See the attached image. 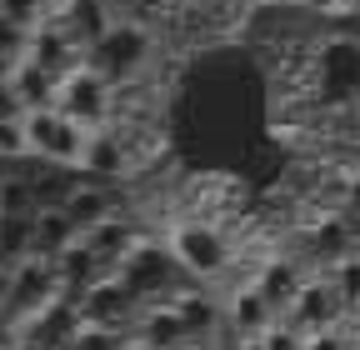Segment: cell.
Returning <instances> with one entry per match:
<instances>
[{
    "label": "cell",
    "instance_id": "obj_1",
    "mask_svg": "<svg viewBox=\"0 0 360 350\" xmlns=\"http://www.w3.org/2000/svg\"><path fill=\"white\" fill-rule=\"evenodd\" d=\"M115 276H120V285L141 305H170L180 290H186V285H180V276H186V271H180V260L165 245H150V240L135 245L115 266Z\"/></svg>",
    "mask_w": 360,
    "mask_h": 350
},
{
    "label": "cell",
    "instance_id": "obj_2",
    "mask_svg": "<svg viewBox=\"0 0 360 350\" xmlns=\"http://www.w3.org/2000/svg\"><path fill=\"white\" fill-rule=\"evenodd\" d=\"M146 60H150V30L141 20H115L110 35L85 56V65L96 70L105 85H130L146 70Z\"/></svg>",
    "mask_w": 360,
    "mask_h": 350
},
{
    "label": "cell",
    "instance_id": "obj_3",
    "mask_svg": "<svg viewBox=\"0 0 360 350\" xmlns=\"http://www.w3.org/2000/svg\"><path fill=\"white\" fill-rule=\"evenodd\" d=\"M85 141H90V130H80V125L65 120L60 110H35V115H25V145H30L40 160H51V165H80Z\"/></svg>",
    "mask_w": 360,
    "mask_h": 350
},
{
    "label": "cell",
    "instance_id": "obj_4",
    "mask_svg": "<svg viewBox=\"0 0 360 350\" xmlns=\"http://www.w3.org/2000/svg\"><path fill=\"white\" fill-rule=\"evenodd\" d=\"M110 91H115V85H105L90 65H80L75 75L60 80L56 110H60L65 120H75L80 130H105V120H110Z\"/></svg>",
    "mask_w": 360,
    "mask_h": 350
},
{
    "label": "cell",
    "instance_id": "obj_5",
    "mask_svg": "<svg viewBox=\"0 0 360 350\" xmlns=\"http://www.w3.org/2000/svg\"><path fill=\"white\" fill-rule=\"evenodd\" d=\"M65 290H60V276H56V260H20L15 276H11V290H6V311L20 320V316H40L45 305H56Z\"/></svg>",
    "mask_w": 360,
    "mask_h": 350
},
{
    "label": "cell",
    "instance_id": "obj_6",
    "mask_svg": "<svg viewBox=\"0 0 360 350\" xmlns=\"http://www.w3.org/2000/svg\"><path fill=\"white\" fill-rule=\"evenodd\" d=\"M75 305H80V320H85V325H105V330H130V325H135V316L146 311V305L120 285V276L96 280V285H90Z\"/></svg>",
    "mask_w": 360,
    "mask_h": 350
},
{
    "label": "cell",
    "instance_id": "obj_7",
    "mask_svg": "<svg viewBox=\"0 0 360 350\" xmlns=\"http://www.w3.org/2000/svg\"><path fill=\"white\" fill-rule=\"evenodd\" d=\"M170 255L180 260L186 276H200V280H215L225 266H231V245H225L220 231H210V226H180L175 240H170Z\"/></svg>",
    "mask_w": 360,
    "mask_h": 350
},
{
    "label": "cell",
    "instance_id": "obj_8",
    "mask_svg": "<svg viewBox=\"0 0 360 350\" xmlns=\"http://www.w3.org/2000/svg\"><path fill=\"white\" fill-rule=\"evenodd\" d=\"M340 316H345V300L335 295L330 276H321V280H305V290L290 300V311H285L281 320L295 325L300 335H321V330H335Z\"/></svg>",
    "mask_w": 360,
    "mask_h": 350
},
{
    "label": "cell",
    "instance_id": "obj_9",
    "mask_svg": "<svg viewBox=\"0 0 360 350\" xmlns=\"http://www.w3.org/2000/svg\"><path fill=\"white\" fill-rule=\"evenodd\" d=\"M65 35H70V46L75 51H96L101 40L110 35V25H115V6L110 0H56V15H51Z\"/></svg>",
    "mask_w": 360,
    "mask_h": 350
},
{
    "label": "cell",
    "instance_id": "obj_10",
    "mask_svg": "<svg viewBox=\"0 0 360 350\" xmlns=\"http://www.w3.org/2000/svg\"><path fill=\"white\" fill-rule=\"evenodd\" d=\"M130 340H141L150 350H186L191 330H186L175 305H146V311L135 316V325H130Z\"/></svg>",
    "mask_w": 360,
    "mask_h": 350
},
{
    "label": "cell",
    "instance_id": "obj_11",
    "mask_svg": "<svg viewBox=\"0 0 360 350\" xmlns=\"http://www.w3.org/2000/svg\"><path fill=\"white\" fill-rule=\"evenodd\" d=\"M125 165H130V145H125V136L120 130H90V141H85V155H80V170L90 175V181H115V175H125Z\"/></svg>",
    "mask_w": 360,
    "mask_h": 350
},
{
    "label": "cell",
    "instance_id": "obj_12",
    "mask_svg": "<svg viewBox=\"0 0 360 350\" xmlns=\"http://www.w3.org/2000/svg\"><path fill=\"white\" fill-rule=\"evenodd\" d=\"M225 320H231V330H236L240 340H260L281 316H276V305H270V300L255 290V280H250L245 290H236L231 300H225Z\"/></svg>",
    "mask_w": 360,
    "mask_h": 350
},
{
    "label": "cell",
    "instance_id": "obj_13",
    "mask_svg": "<svg viewBox=\"0 0 360 350\" xmlns=\"http://www.w3.org/2000/svg\"><path fill=\"white\" fill-rule=\"evenodd\" d=\"M25 60H35V65H45L56 80H65V75H75L80 65V51L70 46V35L56 25V20H45V25H35V35H30V56Z\"/></svg>",
    "mask_w": 360,
    "mask_h": 350
},
{
    "label": "cell",
    "instance_id": "obj_14",
    "mask_svg": "<svg viewBox=\"0 0 360 350\" xmlns=\"http://www.w3.org/2000/svg\"><path fill=\"white\" fill-rule=\"evenodd\" d=\"M305 271H300V260H265V271L255 276V290L276 305V316H285L290 311V300L305 290Z\"/></svg>",
    "mask_w": 360,
    "mask_h": 350
},
{
    "label": "cell",
    "instance_id": "obj_15",
    "mask_svg": "<svg viewBox=\"0 0 360 350\" xmlns=\"http://www.w3.org/2000/svg\"><path fill=\"white\" fill-rule=\"evenodd\" d=\"M65 215H70V226H75L80 235H90L96 226H105L110 215H115V200H110V190H105V186L80 181V186L70 190V200H65Z\"/></svg>",
    "mask_w": 360,
    "mask_h": 350
},
{
    "label": "cell",
    "instance_id": "obj_16",
    "mask_svg": "<svg viewBox=\"0 0 360 350\" xmlns=\"http://www.w3.org/2000/svg\"><path fill=\"white\" fill-rule=\"evenodd\" d=\"M11 85H15V96H20V105L30 115L35 110H56V101H60V80L45 65H35V60H20L15 75H11Z\"/></svg>",
    "mask_w": 360,
    "mask_h": 350
},
{
    "label": "cell",
    "instance_id": "obj_17",
    "mask_svg": "<svg viewBox=\"0 0 360 350\" xmlns=\"http://www.w3.org/2000/svg\"><path fill=\"white\" fill-rule=\"evenodd\" d=\"M85 235L70 226L65 210H40L35 215V260H60L70 245H80Z\"/></svg>",
    "mask_w": 360,
    "mask_h": 350
},
{
    "label": "cell",
    "instance_id": "obj_18",
    "mask_svg": "<svg viewBox=\"0 0 360 350\" xmlns=\"http://www.w3.org/2000/svg\"><path fill=\"white\" fill-rule=\"evenodd\" d=\"M35 255V215H0V260L20 266Z\"/></svg>",
    "mask_w": 360,
    "mask_h": 350
},
{
    "label": "cell",
    "instance_id": "obj_19",
    "mask_svg": "<svg viewBox=\"0 0 360 350\" xmlns=\"http://www.w3.org/2000/svg\"><path fill=\"white\" fill-rule=\"evenodd\" d=\"M0 215H40V205H35V186L25 181V175H15V181L0 186Z\"/></svg>",
    "mask_w": 360,
    "mask_h": 350
},
{
    "label": "cell",
    "instance_id": "obj_20",
    "mask_svg": "<svg viewBox=\"0 0 360 350\" xmlns=\"http://www.w3.org/2000/svg\"><path fill=\"white\" fill-rule=\"evenodd\" d=\"M330 285H335V295L345 300V311H360V255L330 266Z\"/></svg>",
    "mask_w": 360,
    "mask_h": 350
},
{
    "label": "cell",
    "instance_id": "obj_21",
    "mask_svg": "<svg viewBox=\"0 0 360 350\" xmlns=\"http://www.w3.org/2000/svg\"><path fill=\"white\" fill-rule=\"evenodd\" d=\"M65 350H130V340H125V330H105V325H80V330H75V340H70Z\"/></svg>",
    "mask_w": 360,
    "mask_h": 350
},
{
    "label": "cell",
    "instance_id": "obj_22",
    "mask_svg": "<svg viewBox=\"0 0 360 350\" xmlns=\"http://www.w3.org/2000/svg\"><path fill=\"white\" fill-rule=\"evenodd\" d=\"M30 35H35V30H25V25H15V20L0 15V56L20 65V60L30 56Z\"/></svg>",
    "mask_w": 360,
    "mask_h": 350
},
{
    "label": "cell",
    "instance_id": "obj_23",
    "mask_svg": "<svg viewBox=\"0 0 360 350\" xmlns=\"http://www.w3.org/2000/svg\"><path fill=\"white\" fill-rule=\"evenodd\" d=\"M45 6H51V0H0V15L35 30V25H45Z\"/></svg>",
    "mask_w": 360,
    "mask_h": 350
},
{
    "label": "cell",
    "instance_id": "obj_24",
    "mask_svg": "<svg viewBox=\"0 0 360 350\" xmlns=\"http://www.w3.org/2000/svg\"><path fill=\"white\" fill-rule=\"evenodd\" d=\"M260 340H265V350H305V340H310V335H300L295 325L276 320V325H270V330H265Z\"/></svg>",
    "mask_w": 360,
    "mask_h": 350
},
{
    "label": "cell",
    "instance_id": "obj_25",
    "mask_svg": "<svg viewBox=\"0 0 360 350\" xmlns=\"http://www.w3.org/2000/svg\"><path fill=\"white\" fill-rule=\"evenodd\" d=\"M30 110L20 105V96H15V85L6 80V85H0V125H20Z\"/></svg>",
    "mask_w": 360,
    "mask_h": 350
},
{
    "label": "cell",
    "instance_id": "obj_26",
    "mask_svg": "<svg viewBox=\"0 0 360 350\" xmlns=\"http://www.w3.org/2000/svg\"><path fill=\"white\" fill-rule=\"evenodd\" d=\"M25 120L20 125H0V155H25Z\"/></svg>",
    "mask_w": 360,
    "mask_h": 350
},
{
    "label": "cell",
    "instance_id": "obj_27",
    "mask_svg": "<svg viewBox=\"0 0 360 350\" xmlns=\"http://www.w3.org/2000/svg\"><path fill=\"white\" fill-rule=\"evenodd\" d=\"M305 350H350V340H345V330L335 325V330H321V335H310V340H305Z\"/></svg>",
    "mask_w": 360,
    "mask_h": 350
},
{
    "label": "cell",
    "instance_id": "obj_28",
    "mask_svg": "<svg viewBox=\"0 0 360 350\" xmlns=\"http://www.w3.org/2000/svg\"><path fill=\"white\" fill-rule=\"evenodd\" d=\"M290 6H300V11H315V15H345L350 6H355V0H290Z\"/></svg>",
    "mask_w": 360,
    "mask_h": 350
},
{
    "label": "cell",
    "instance_id": "obj_29",
    "mask_svg": "<svg viewBox=\"0 0 360 350\" xmlns=\"http://www.w3.org/2000/svg\"><path fill=\"white\" fill-rule=\"evenodd\" d=\"M110 6H115V15H125V20H141L146 11L160 6V0H110Z\"/></svg>",
    "mask_w": 360,
    "mask_h": 350
},
{
    "label": "cell",
    "instance_id": "obj_30",
    "mask_svg": "<svg viewBox=\"0 0 360 350\" xmlns=\"http://www.w3.org/2000/svg\"><path fill=\"white\" fill-rule=\"evenodd\" d=\"M11 335H15V316L0 305V350H11Z\"/></svg>",
    "mask_w": 360,
    "mask_h": 350
},
{
    "label": "cell",
    "instance_id": "obj_31",
    "mask_svg": "<svg viewBox=\"0 0 360 350\" xmlns=\"http://www.w3.org/2000/svg\"><path fill=\"white\" fill-rule=\"evenodd\" d=\"M11 75H15V60H6V56H0V85H6Z\"/></svg>",
    "mask_w": 360,
    "mask_h": 350
},
{
    "label": "cell",
    "instance_id": "obj_32",
    "mask_svg": "<svg viewBox=\"0 0 360 350\" xmlns=\"http://www.w3.org/2000/svg\"><path fill=\"white\" fill-rule=\"evenodd\" d=\"M240 350H265V340H240Z\"/></svg>",
    "mask_w": 360,
    "mask_h": 350
},
{
    "label": "cell",
    "instance_id": "obj_33",
    "mask_svg": "<svg viewBox=\"0 0 360 350\" xmlns=\"http://www.w3.org/2000/svg\"><path fill=\"white\" fill-rule=\"evenodd\" d=\"M350 125H355V130H360V101H355V105H350Z\"/></svg>",
    "mask_w": 360,
    "mask_h": 350
},
{
    "label": "cell",
    "instance_id": "obj_34",
    "mask_svg": "<svg viewBox=\"0 0 360 350\" xmlns=\"http://www.w3.org/2000/svg\"><path fill=\"white\" fill-rule=\"evenodd\" d=\"M130 350H150V345H141V340H130Z\"/></svg>",
    "mask_w": 360,
    "mask_h": 350
},
{
    "label": "cell",
    "instance_id": "obj_35",
    "mask_svg": "<svg viewBox=\"0 0 360 350\" xmlns=\"http://www.w3.org/2000/svg\"><path fill=\"white\" fill-rule=\"evenodd\" d=\"M186 350H215V345H186Z\"/></svg>",
    "mask_w": 360,
    "mask_h": 350
},
{
    "label": "cell",
    "instance_id": "obj_36",
    "mask_svg": "<svg viewBox=\"0 0 360 350\" xmlns=\"http://www.w3.org/2000/svg\"><path fill=\"white\" fill-rule=\"evenodd\" d=\"M191 6H215V0H191Z\"/></svg>",
    "mask_w": 360,
    "mask_h": 350
},
{
    "label": "cell",
    "instance_id": "obj_37",
    "mask_svg": "<svg viewBox=\"0 0 360 350\" xmlns=\"http://www.w3.org/2000/svg\"><path fill=\"white\" fill-rule=\"evenodd\" d=\"M355 11H360V0H355Z\"/></svg>",
    "mask_w": 360,
    "mask_h": 350
},
{
    "label": "cell",
    "instance_id": "obj_38",
    "mask_svg": "<svg viewBox=\"0 0 360 350\" xmlns=\"http://www.w3.org/2000/svg\"><path fill=\"white\" fill-rule=\"evenodd\" d=\"M355 316H360V311H355Z\"/></svg>",
    "mask_w": 360,
    "mask_h": 350
}]
</instances>
